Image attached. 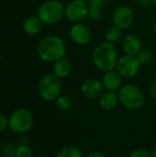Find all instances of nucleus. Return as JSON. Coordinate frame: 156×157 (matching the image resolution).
Masks as SVG:
<instances>
[{"label": "nucleus", "instance_id": "nucleus-23", "mask_svg": "<svg viewBox=\"0 0 156 157\" xmlns=\"http://www.w3.org/2000/svg\"><path fill=\"white\" fill-rule=\"evenodd\" d=\"M130 157H153V155L144 149H138L133 151Z\"/></svg>", "mask_w": 156, "mask_h": 157}, {"label": "nucleus", "instance_id": "nucleus-32", "mask_svg": "<svg viewBox=\"0 0 156 157\" xmlns=\"http://www.w3.org/2000/svg\"><path fill=\"white\" fill-rule=\"evenodd\" d=\"M1 60H2V56H1V54H0V62H1Z\"/></svg>", "mask_w": 156, "mask_h": 157}, {"label": "nucleus", "instance_id": "nucleus-9", "mask_svg": "<svg viewBox=\"0 0 156 157\" xmlns=\"http://www.w3.org/2000/svg\"><path fill=\"white\" fill-rule=\"evenodd\" d=\"M134 21L133 10L128 6H120L116 7L112 15L113 25L121 30L129 29Z\"/></svg>", "mask_w": 156, "mask_h": 157}, {"label": "nucleus", "instance_id": "nucleus-6", "mask_svg": "<svg viewBox=\"0 0 156 157\" xmlns=\"http://www.w3.org/2000/svg\"><path fill=\"white\" fill-rule=\"evenodd\" d=\"M33 123V117L29 110L17 109L14 110L8 118V128L14 133H24L28 132Z\"/></svg>", "mask_w": 156, "mask_h": 157}, {"label": "nucleus", "instance_id": "nucleus-31", "mask_svg": "<svg viewBox=\"0 0 156 157\" xmlns=\"http://www.w3.org/2000/svg\"><path fill=\"white\" fill-rule=\"evenodd\" d=\"M154 32L155 33L156 35V20L155 22H154Z\"/></svg>", "mask_w": 156, "mask_h": 157}, {"label": "nucleus", "instance_id": "nucleus-24", "mask_svg": "<svg viewBox=\"0 0 156 157\" xmlns=\"http://www.w3.org/2000/svg\"><path fill=\"white\" fill-rule=\"evenodd\" d=\"M16 150H17V148H15L13 145H11V144H6V145H5V147H4L3 154H4V155L6 157H11L16 155Z\"/></svg>", "mask_w": 156, "mask_h": 157}, {"label": "nucleus", "instance_id": "nucleus-28", "mask_svg": "<svg viewBox=\"0 0 156 157\" xmlns=\"http://www.w3.org/2000/svg\"><path fill=\"white\" fill-rule=\"evenodd\" d=\"M150 94L151 96L156 99V77L152 81L151 86H150Z\"/></svg>", "mask_w": 156, "mask_h": 157}, {"label": "nucleus", "instance_id": "nucleus-35", "mask_svg": "<svg viewBox=\"0 0 156 157\" xmlns=\"http://www.w3.org/2000/svg\"><path fill=\"white\" fill-rule=\"evenodd\" d=\"M0 157H1V156H0Z\"/></svg>", "mask_w": 156, "mask_h": 157}, {"label": "nucleus", "instance_id": "nucleus-26", "mask_svg": "<svg viewBox=\"0 0 156 157\" xmlns=\"http://www.w3.org/2000/svg\"><path fill=\"white\" fill-rule=\"evenodd\" d=\"M88 6H97L103 8L106 5V0H88L87 1Z\"/></svg>", "mask_w": 156, "mask_h": 157}, {"label": "nucleus", "instance_id": "nucleus-16", "mask_svg": "<svg viewBox=\"0 0 156 157\" xmlns=\"http://www.w3.org/2000/svg\"><path fill=\"white\" fill-rule=\"evenodd\" d=\"M118 101H119L118 95L112 91L104 92L99 98V105L102 109L106 110L113 109L117 106Z\"/></svg>", "mask_w": 156, "mask_h": 157}, {"label": "nucleus", "instance_id": "nucleus-17", "mask_svg": "<svg viewBox=\"0 0 156 157\" xmlns=\"http://www.w3.org/2000/svg\"><path fill=\"white\" fill-rule=\"evenodd\" d=\"M105 40L106 41H108L110 43H115L117 41H119L121 38V29H119L118 27H116L115 25L109 26L106 31H105Z\"/></svg>", "mask_w": 156, "mask_h": 157}, {"label": "nucleus", "instance_id": "nucleus-33", "mask_svg": "<svg viewBox=\"0 0 156 157\" xmlns=\"http://www.w3.org/2000/svg\"><path fill=\"white\" fill-rule=\"evenodd\" d=\"M154 6L156 7V0H155V2H154Z\"/></svg>", "mask_w": 156, "mask_h": 157}, {"label": "nucleus", "instance_id": "nucleus-29", "mask_svg": "<svg viewBox=\"0 0 156 157\" xmlns=\"http://www.w3.org/2000/svg\"><path fill=\"white\" fill-rule=\"evenodd\" d=\"M86 157H105V155L99 152H92L90 153Z\"/></svg>", "mask_w": 156, "mask_h": 157}, {"label": "nucleus", "instance_id": "nucleus-14", "mask_svg": "<svg viewBox=\"0 0 156 157\" xmlns=\"http://www.w3.org/2000/svg\"><path fill=\"white\" fill-rule=\"evenodd\" d=\"M42 27V22L39 17H28L24 19L22 23V29L24 32L28 35H36L38 34Z\"/></svg>", "mask_w": 156, "mask_h": 157}, {"label": "nucleus", "instance_id": "nucleus-8", "mask_svg": "<svg viewBox=\"0 0 156 157\" xmlns=\"http://www.w3.org/2000/svg\"><path fill=\"white\" fill-rule=\"evenodd\" d=\"M141 63L136 55L124 54L117 62L116 70L124 78H131L137 75L140 71Z\"/></svg>", "mask_w": 156, "mask_h": 157}, {"label": "nucleus", "instance_id": "nucleus-5", "mask_svg": "<svg viewBox=\"0 0 156 157\" xmlns=\"http://www.w3.org/2000/svg\"><path fill=\"white\" fill-rule=\"evenodd\" d=\"M62 85L60 78L54 74H47L41 77L39 83V92L41 98L47 101L55 100L61 96Z\"/></svg>", "mask_w": 156, "mask_h": 157}, {"label": "nucleus", "instance_id": "nucleus-3", "mask_svg": "<svg viewBox=\"0 0 156 157\" xmlns=\"http://www.w3.org/2000/svg\"><path fill=\"white\" fill-rule=\"evenodd\" d=\"M37 14L43 24L54 25L64 17V6L58 0H47L39 6Z\"/></svg>", "mask_w": 156, "mask_h": 157}, {"label": "nucleus", "instance_id": "nucleus-25", "mask_svg": "<svg viewBox=\"0 0 156 157\" xmlns=\"http://www.w3.org/2000/svg\"><path fill=\"white\" fill-rule=\"evenodd\" d=\"M155 0H137V3L140 6L143 8H150L154 6Z\"/></svg>", "mask_w": 156, "mask_h": 157}, {"label": "nucleus", "instance_id": "nucleus-20", "mask_svg": "<svg viewBox=\"0 0 156 157\" xmlns=\"http://www.w3.org/2000/svg\"><path fill=\"white\" fill-rule=\"evenodd\" d=\"M136 56H137V58H138L141 64H147L153 59L152 52L149 50H146V49H143Z\"/></svg>", "mask_w": 156, "mask_h": 157}, {"label": "nucleus", "instance_id": "nucleus-7", "mask_svg": "<svg viewBox=\"0 0 156 157\" xmlns=\"http://www.w3.org/2000/svg\"><path fill=\"white\" fill-rule=\"evenodd\" d=\"M88 4L82 0H72L64 6V17L73 24L80 23L87 17Z\"/></svg>", "mask_w": 156, "mask_h": 157}, {"label": "nucleus", "instance_id": "nucleus-4", "mask_svg": "<svg viewBox=\"0 0 156 157\" xmlns=\"http://www.w3.org/2000/svg\"><path fill=\"white\" fill-rule=\"evenodd\" d=\"M119 101L127 109L136 110L144 104V96L142 90L135 85L127 84L119 90Z\"/></svg>", "mask_w": 156, "mask_h": 157}, {"label": "nucleus", "instance_id": "nucleus-21", "mask_svg": "<svg viewBox=\"0 0 156 157\" xmlns=\"http://www.w3.org/2000/svg\"><path fill=\"white\" fill-rule=\"evenodd\" d=\"M88 14L87 18L92 21H97L101 17L102 14V8L97 6H88Z\"/></svg>", "mask_w": 156, "mask_h": 157}, {"label": "nucleus", "instance_id": "nucleus-19", "mask_svg": "<svg viewBox=\"0 0 156 157\" xmlns=\"http://www.w3.org/2000/svg\"><path fill=\"white\" fill-rule=\"evenodd\" d=\"M56 107L62 111H67L72 108V100L67 96H59L55 99Z\"/></svg>", "mask_w": 156, "mask_h": 157}, {"label": "nucleus", "instance_id": "nucleus-15", "mask_svg": "<svg viewBox=\"0 0 156 157\" xmlns=\"http://www.w3.org/2000/svg\"><path fill=\"white\" fill-rule=\"evenodd\" d=\"M72 70V63L65 56L54 62L53 74L59 78H64L68 76Z\"/></svg>", "mask_w": 156, "mask_h": 157}, {"label": "nucleus", "instance_id": "nucleus-11", "mask_svg": "<svg viewBox=\"0 0 156 157\" xmlns=\"http://www.w3.org/2000/svg\"><path fill=\"white\" fill-rule=\"evenodd\" d=\"M104 89L105 87L102 81L94 77L86 79L81 86V90L84 96L91 99L100 98L104 93Z\"/></svg>", "mask_w": 156, "mask_h": 157}, {"label": "nucleus", "instance_id": "nucleus-34", "mask_svg": "<svg viewBox=\"0 0 156 157\" xmlns=\"http://www.w3.org/2000/svg\"><path fill=\"white\" fill-rule=\"evenodd\" d=\"M82 1H86V2H87L88 0H82Z\"/></svg>", "mask_w": 156, "mask_h": 157}, {"label": "nucleus", "instance_id": "nucleus-1", "mask_svg": "<svg viewBox=\"0 0 156 157\" xmlns=\"http://www.w3.org/2000/svg\"><path fill=\"white\" fill-rule=\"evenodd\" d=\"M94 66L103 72L113 70L119 60V54L114 43L102 41L98 43L93 50L91 55Z\"/></svg>", "mask_w": 156, "mask_h": 157}, {"label": "nucleus", "instance_id": "nucleus-22", "mask_svg": "<svg viewBox=\"0 0 156 157\" xmlns=\"http://www.w3.org/2000/svg\"><path fill=\"white\" fill-rule=\"evenodd\" d=\"M33 153L28 145H20L16 150V157H32Z\"/></svg>", "mask_w": 156, "mask_h": 157}, {"label": "nucleus", "instance_id": "nucleus-18", "mask_svg": "<svg viewBox=\"0 0 156 157\" xmlns=\"http://www.w3.org/2000/svg\"><path fill=\"white\" fill-rule=\"evenodd\" d=\"M56 157H83V155L79 149L74 146H66L57 153Z\"/></svg>", "mask_w": 156, "mask_h": 157}, {"label": "nucleus", "instance_id": "nucleus-27", "mask_svg": "<svg viewBox=\"0 0 156 157\" xmlns=\"http://www.w3.org/2000/svg\"><path fill=\"white\" fill-rule=\"evenodd\" d=\"M7 126H8V120H6V118L4 115L0 114V132H4Z\"/></svg>", "mask_w": 156, "mask_h": 157}, {"label": "nucleus", "instance_id": "nucleus-12", "mask_svg": "<svg viewBox=\"0 0 156 157\" xmlns=\"http://www.w3.org/2000/svg\"><path fill=\"white\" fill-rule=\"evenodd\" d=\"M122 49L126 54L137 55L143 50L142 40L136 35L128 34L122 40Z\"/></svg>", "mask_w": 156, "mask_h": 157}, {"label": "nucleus", "instance_id": "nucleus-30", "mask_svg": "<svg viewBox=\"0 0 156 157\" xmlns=\"http://www.w3.org/2000/svg\"><path fill=\"white\" fill-rule=\"evenodd\" d=\"M152 155H153V157H156V146L154 148V150H153Z\"/></svg>", "mask_w": 156, "mask_h": 157}, {"label": "nucleus", "instance_id": "nucleus-2", "mask_svg": "<svg viewBox=\"0 0 156 157\" xmlns=\"http://www.w3.org/2000/svg\"><path fill=\"white\" fill-rule=\"evenodd\" d=\"M66 47L63 40L56 35L44 37L38 45V55L46 63H54L65 56Z\"/></svg>", "mask_w": 156, "mask_h": 157}, {"label": "nucleus", "instance_id": "nucleus-10", "mask_svg": "<svg viewBox=\"0 0 156 157\" xmlns=\"http://www.w3.org/2000/svg\"><path fill=\"white\" fill-rule=\"evenodd\" d=\"M69 35L71 40L75 44L80 46L87 45L92 38L91 30L86 25L83 24L82 22L74 24L70 29Z\"/></svg>", "mask_w": 156, "mask_h": 157}, {"label": "nucleus", "instance_id": "nucleus-13", "mask_svg": "<svg viewBox=\"0 0 156 157\" xmlns=\"http://www.w3.org/2000/svg\"><path fill=\"white\" fill-rule=\"evenodd\" d=\"M102 83L107 91L115 92L120 88L121 86V75L117 72V70H110L105 72Z\"/></svg>", "mask_w": 156, "mask_h": 157}]
</instances>
